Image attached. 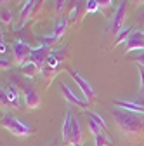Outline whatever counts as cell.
I'll return each instance as SVG.
<instances>
[{
  "mask_svg": "<svg viewBox=\"0 0 144 146\" xmlns=\"http://www.w3.org/2000/svg\"><path fill=\"white\" fill-rule=\"evenodd\" d=\"M111 118L123 137L127 139L144 137V113H134V111H127V110L113 106Z\"/></svg>",
  "mask_w": 144,
  "mask_h": 146,
  "instance_id": "obj_1",
  "label": "cell"
},
{
  "mask_svg": "<svg viewBox=\"0 0 144 146\" xmlns=\"http://www.w3.org/2000/svg\"><path fill=\"white\" fill-rule=\"evenodd\" d=\"M0 123H2V129L9 131V132H11L12 136H16V137H28V136H31V134L35 132V127H33V125L17 120V118L12 117L11 113H4Z\"/></svg>",
  "mask_w": 144,
  "mask_h": 146,
  "instance_id": "obj_2",
  "label": "cell"
},
{
  "mask_svg": "<svg viewBox=\"0 0 144 146\" xmlns=\"http://www.w3.org/2000/svg\"><path fill=\"white\" fill-rule=\"evenodd\" d=\"M16 78H17V85L21 87L23 98H24V106L30 108V110L38 108L42 99H40V94H38L37 87L31 84L33 78H26V77H16Z\"/></svg>",
  "mask_w": 144,
  "mask_h": 146,
  "instance_id": "obj_3",
  "label": "cell"
},
{
  "mask_svg": "<svg viewBox=\"0 0 144 146\" xmlns=\"http://www.w3.org/2000/svg\"><path fill=\"white\" fill-rule=\"evenodd\" d=\"M66 71L71 75V78H73V82L78 85V89H80V92H82V96H83V99L87 101V103H92L94 99H96V96H97V92H96V89L92 87V84L89 82L83 75H80V73L73 68V66H68L66 68Z\"/></svg>",
  "mask_w": 144,
  "mask_h": 146,
  "instance_id": "obj_4",
  "label": "cell"
},
{
  "mask_svg": "<svg viewBox=\"0 0 144 146\" xmlns=\"http://www.w3.org/2000/svg\"><path fill=\"white\" fill-rule=\"evenodd\" d=\"M127 5H129L127 0H122V2L118 4V7L115 9V14L111 17L110 25H108L106 33L108 35H113V38H115V35L125 26V19H127Z\"/></svg>",
  "mask_w": 144,
  "mask_h": 146,
  "instance_id": "obj_5",
  "label": "cell"
},
{
  "mask_svg": "<svg viewBox=\"0 0 144 146\" xmlns=\"http://www.w3.org/2000/svg\"><path fill=\"white\" fill-rule=\"evenodd\" d=\"M33 47L28 44V42H23V40H16L14 45H12V59L17 66H23L28 59H30V54H31Z\"/></svg>",
  "mask_w": 144,
  "mask_h": 146,
  "instance_id": "obj_6",
  "label": "cell"
},
{
  "mask_svg": "<svg viewBox=\"0 0 144 146\" xmlns=\"http://www.w3.org/2000/svg\"><path fill=\"white\" fill-rule=\"evenodd\" d=\"M68 23L69 21L66 19V17H59L57 23H56V26H54V31L50 35H47V36H42V45H49V47L56 45L63 38V35H64V31L68 28Z\"/></svg>",
  "mask_w": 144,
  "mask_h": 146,
  "instance_id": "obj_7",
  "label": "cell"
},
{
  "mask_svg": "<svg viewBox=\"0 0 144 146\" xmlns=\"http://www.w3.org/2000/svg\"><path fill=\"white\" fill-rule=\"evenodd\" d=\"M87 123H89V129H90V134L94 137V146H108V144L113 143L111 137H110V134H108L99 123H96L92 118H89Z\"/></svg>",
  "mask_w": 144,
  "mask_h": 146,
  "instance_id": "obj_8",
  "label": "cell"
},
{
  "mask_svg": "<svg viewBox=\"0 0 144 146\" xmlns=\"http://www.w3.org/2000/svg\"><path fill=\"white\" fill-rule=\"evenodd\" d=\"M59 90H61V96L64 98V101H66L68 104L75 106V108H80V110H85V108L89 106V103H87L85 99H80V98L73 92V89L68 87V84L61 82V84H59Z\"/></svg>",
  "mask_w": 144,
  "mask_h": 146,
  "instance_id": "obj_9",
  "label": "cell"
},
{
  "mask_svg": "<svg viewBox=\"0 0 144 146\" xmlns=\"http://www.w3.org/2000/svg\"><path fill=\"white\" fill-rule=\"evenodd\" d=\"M7 94V101H9V108H23V92L14 82H9L7 87L4 89Z\"/></svg>",
  "mask_w": 144,
  "mask_h": 146,
  "instance_id": "obj_10",
  "label": "cell"
},
{
  "mask_svg": "<svg viewBox=\"0 0 144 146\" xmlns=\"http://www.w3.org/2000/svg\"><path fill=\"white\" fill-rule=\"evenodd\" d=\"M123 45H125V54L134 52V50H139V49H144V31L134 30Z\"/></svg>",
  "mask_w": 144,
  "mask_h": 146,
  "instance_id": "obj_11",
  "label": "cell"
},
{
  "mask_svg": "<svg viewBox=\"0 0 144 146\" xmlns=\"http://www.w3.org/2000/svg\"><path fill=\"white\" fill-rule=\"evenodd\" d=\"M50 52H52V47L49 45H38V47H33L31 54H30V61L33 63H37L40 68L47 64V59L50 56Z\"/></svg>",
  "mask_w": 144,
  "mask_h": 146,
  "instance_id": "obj_12",
  "label": "cell"
},
{
  "mask_svg": "<svg viewBox=\"0 0 144 146\" xmlns=\"http://www.w3.org/2000/svg\"><path fill=\"white\" fill-rule=\"evenodd\" d=\"M83 131H82V125L77 120V117H73L71 120V132H69V146H83Z\"/></svg>",
  "mask_w": 144,
  "mask_h": 146,
  "instance_id": "obj_13",
  "label": "cell"
},
{
  "mask_svg": "<svg viewBox=\"0 0 144 146\" xmlns=\"http://www.w3.org/2000/svg\"><path fill=\"white\" fill-rule=\"evenodd\" d=\"M115 108H122V110H127V111H134V113H144V104L137 99L127 101V99H118L113 103Z\"/></svg>",
  "mask_w": 144,
  "mask_h": 146,
  "instance_id": "obj_14",
  "label": "cell"
},
{
  "mask_svg": "<svg viewBox=\"0 0 144 146\" xmlns=\"http://www.w3.org/2000/svg\"><path fill=\"white\" fill-rule=\"evenodd\" d=\"M85 7H87V0H78V2L73 5V9L68 12V21H69V23H77V21H80L82 17L87 14Z\"/></svg>",
  "mask_w": 144,
  "mask_h": 146,
  "instance_id": "obj_15",
  "label": "cell"
},
{
  "mask_svg": "<svg viewBox=\"0 0 144 146\" xmlns=\"http://www.w3.org/2000/svg\"><path fill=\"white\" fill-rule=\"evenodd\" d=\"M19 71H21V75L23 77H26V78H33V77H37L38 73H40V66L37 64V63H33V61H26L21 68H19Z\"/></svg>",
  "mask_w": 144,
  "mask_h": 146,
  "instance_id": "obj_16",
  "label": "cell"
},
{
  "mask_svg": "<svg viewBox=\"0 0 144 146\" xmlns=\"http://www.w3.org/2000/svg\"><path fill=\"white\" fill-rule=\"evenodd\" d=\"M71 120H73V115L69 111L66 113L64 117V122H63V129H61V139L64 144H69V132H71Z\"/></svg>",
  "mask_w": 144,
  "mask_h": 146,
  "instance_id": "obj_17",
  "label": "cell"
},
{
  "mask_svg": "<svg viewBox=\"0 0 144 146\" xmlns=\"http://www.w3.org/2000/svg\"><path fill=\"white\" fill-rule=\"evenodd\" d=\"M134 31V28L132 26H123L116 35H115V42H113V47H116V45H120V44H125L127 42V38L130 36V33Z\"/></svg>",
  "mask_w": 144,
  "mask_h": 146,
  "instance_id": "obj_18",
  "label": "cell"
},
{
  "mask_svg": "<svg viewBox=\"0 0 144 146\" xmlns=\"http://www.w3.org/2000/svg\"><path fill=\"white\" fill-rule=\"evenodd\" d=\"M85 113H87V117H89V118H92L96 123H99V125L102 127V129H104L106 132L110 131V129H108V123H106V120H104V118H102L99 113H94V111H90V110H85Z\"/></svg>",
  "mask_w": 144,
  "mask_h": 146,
  "instance_id": "obj_19",
  "label": "cell"
},
{
  "mask_svg": "<svg viewBox=\"0 0 144 146\" xmlns=\"http://www.w3.org/2000/svg\"><path fill=\"white\" fill-rule=\"evenodd\" d=\"M66 4H68V0H54V12L61 16L66 9Z\"/></svg>",
  "mask_w": 144,
  "mask_h": 146,
  "instance_id": "obj_20",
  "label": "cell"
},
{
  "mask_svg": "<svg viewBox=\"0 0 144 146\" xmlns=\"http://www.w3.org/2000/svg\"><path fill=\"white\" fill-rule=\"evenodd\" d=\"M85 11H87V14H96V12H99L101 9H99V4L96 2V0H87Z\"/></svg>",
  "mask_w": 144,
  "mask_h": 146,
  "instance_id": "obj_21",
  "label": "cell"
},
{
  "mask_svg": "<svg viewBox=\"0 0 144 146\" xmlns=\"http://www.w3.org/2000/svg\"><path fill=\"white\" fill-rule=\"evenodd\" d=\"M0 19H2L4 25H11V23H12V14H11V11L4 9V11H2V16H0Z\"/></svg>",
  "mask_w": 144,
  "mask_h": 146,
  "instance_id": "obj_22",
  "label": "cell"
},
{
  "mask_svg": "<svg viewBox=\"0 0 144 146\" xmlns=\"http://www.w3.org/2000/svg\"><path fill=\"white\" fill-rule=\"evenodd\" d=\"M96 2L99 4V9H101V11H106V9H110V7H111L113 0H96Z\"/></svg>",
  "mask_w": 144,
  "mask_h": 146,
  "instance_id": "obj_23",
  "label": "cell"
},
{
  "mask_svg": "<svg viewBox=\"0 0 144 146\" xmlns=\"http://www.w3.org/2000/svg\"><path fill=\"white\" fill-rule=\"evenodd\" d=\"M0 103H2V108H4V106H5V108H9V101H7V94H5L4 87L0 89Z\"/></svg>",
  "mask_w": 144,
  "mask_h": 146,
  "instance_id": "obj_24",
  "label": "cell"
},
{
  "mask_svg": "<svg viewBox=\"0 0 144 146\" xmlns=\"http://www.w3.org/2000/svg\"><path fill=\"white\" fill-rule=\"evenodd\" d=\"M0 64H2V70H9L11 68V63L5 56H2V59H0Z\"/></svg>",
  "mask_w": 144,
  "mask_h": 146,
  "instance_id": "obj_25",
  "label": "cell"
},
{
  "mask_svg": "<svg viewBox=\"0 0 144 146\" xmlns=\"http://www.w3.org/2000/svg\"><path fill=\"white\" fill-rule=\"evenodd\" d=\"M47 146H57V141H56V139H52V141H50Z\"/></svg>",
  "mask_w": 144,
  "mask_h": 146,
  "instance_id": "obj_26",
  "label": "cell"
},
{
  "mask_svg": "<svg viewBox=\"0 0 144 146\" xmlns=\"http://www.w3.org/2000/svg\"><path fill=\"white\" fill-rule=\"evenodd\" d=\"M134 4H137V5H141V4H144V0H134Z\"/></svg>",
  "mask_w": 144,
  "mask_h": 146,
  "instance_id": "obj_27",
  "label": "cell"
},
{
  "mask_svg": "<svg viewBox=\"0 0 144 146\" xmlns=\"http://www.w3.org/2000/svg\"><path fill=\"white\" fill-rule=\"evenodd\" d=\"M4 4H7V0H2V5H4Z\"/></svg>",
  "mask_w": 144,
  "mask_h": 146,
  "instance_id": "obj_28",
  "label": "cell"
},
{
  "mask_svg": "<svg viewBox=\"0 0 144 146\" xmlns=\"http://www.w3.org/2000/svg\"><path fill=\"white\" fill-rule=\"evenodd\" d=\"M2 146H4V144H2Z\"/></svg>",
  "mask_w": 144,
  "mask_h": 146,
  "instance_id": "obj_29",
  "label": "cell"
}]
</instances>
